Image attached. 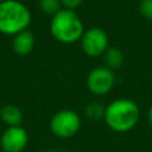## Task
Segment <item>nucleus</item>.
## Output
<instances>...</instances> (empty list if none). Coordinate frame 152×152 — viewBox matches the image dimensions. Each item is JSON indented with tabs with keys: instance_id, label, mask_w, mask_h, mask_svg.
I'll list each match as a JSON object with an SVG mask.
<instances>
[{
	"instance_id": "obj_1",
	"label": "nucleus",
	"mask_w": 152,
	"mask_h": 152,
	"mask_svg": "<svg viewBox=\"0 0 152 152\" xmlns=\"http://www.w3.org/2000/svg\"><path fill=\"white\" fill-rule=\"evenodd\" d=\"M140 118L138 104L126 97L116 99L106 106L104 122L116 133H126L135 127Z\"/></svg>"
},
{
	"instance_id": "obj_2",
	"label": "nucleus",
	"mask_w": 152,
	"mask_h": 152,
	"mask_svg": "<svg viewBox=\"0 0 152 152\" xmlns=\"http://www.w3.org/2000/svg\"><path fill=\"white\" fill-rule=\"evenodd\" d=\"M84 31L83 23L75 11L62 8L51 18L50 33L59 43L74 44L81 39Z\"/></svg>"
},
{
	"instance_id": "obj_3",
	"label": "nucleus",
	"mask_w": 152,
	"mask_h": 152,
	"mask_svg": "<svg viewBox=\"0 0 152 152\" xmlns=\"http://www.w3.org/2000/svg\"><path fill=\"white\" fill-rule=\"evenodd\" d=\"M31 12L26 5L18 0H4L0 2V32L15 36L27 30L31 24Z\"/></svg>"
},
{
	"instance_id": "obj_4",
	"label": "nucleus",
	"mask_w": 152,
	"mask_h": 152,
	"mask_svg": "<svg viewBox=\"0 0 152 152\" xmlns=\"http://www.w3.org/2000/svg\"><path fill=\"white\" fill-rule=\"evenodd\" d=\"M81 127V118L72 109H61L50 120L51 132L61 139L74 137Z\"/></svg>"
},
{
	"instance_id": "obj_5",
	"label": "nucleus",
	"mask_w": 152,
	"mask_h": 152,
	"mask_svg": "<svg viewBox=\"0 0 152 152\" xmlns=\"http://www.w3.org/2000/svg\"><path fill=\"white\" fill-rule=\"evenodd\" d=\"M87 88L88 90L96 96H102L108 94L115 84L114 71L109 68L102 65L93 68L87 76Z\"/></svg>"
},
{
	"instance_id": "obj_6",
	"label": "nucleus",
	"mask_w": 152,
	"mask_h": 152,
	"mask_svg": "<svg viewBox=\"0 0 152 152\" xmlns=\"http://www.w3.org/2000/svg\"><path fill=\"white\" fill-rule=\"evenodd\" d=\"M82 51L89 57L103 56L108 49L109 39L104 30L101 27H90L86 30L80 39Z\"/></svg>"
},
{
	"instance_id": "obj_7",
	"label": "nucleus",
	"mask_w": 152,
	"mask_h": 152,
	"mask_svg": "<svg viewBox=\"0 0 152 152\" xmlns=\"http://www.w3.org/2000/svg\"><path fill=\"white\" fill-rule=\"evenodd\" d=\"M28 141L27 132L21 126L8 127L0 138V146L5 152H21Z\"/></svg>"
},
{
	"instance_id": "obj_8",
	"label": "nucleus",
	"mask_w": 152,
	"mask_h": 152,
	"mask_svg": "<svg viewBox=\"0 0 152 152\" xmlns=\"http://www.w3.org/2000/svg\"><path fill=\"white\" fill-rule=\"evenodd\" d=\"M34 48V36L31 31L25 30L13 36L12 49L19 56H27Z\"/></svg>"
},
{
	"instance_id": "obj_9",
	"label": "nucleus",
	"mask_w": 152,
	"mask_h": 152,
	"mask_svg": "<svg viewBox=\"0 0 152 152\" xmlns=\"http://www.w3.org/2000/svg\"><path fill=\"white\" fill-rule=\"evenodd\" d=\"M0 116H1V120L8 127L20 126V124L23 121V113L19 109V107H17L14 104H7V106L2 107V109L0 112Z\"/></svg>"
},
{
	"instance_id": "obj_10",
	"label": "nucleus",
	"mask_w": 152,
	"mask_h": 152,
	"mask_svg": "<svg viewBox=\"0 0 152 152\" xmlns=\"http://www.w3.org/2000/svg\"><path fill=\"white\" fill-rule=\"evenodd\" d=\"M103 61H104V66L109 68L110 70H115V69H119L122 63H124V55H122V51L116 48V46H112V48H108L106 50V52L103 53Z\"/></svg>"
},
{
	"instance_id": "obj_11",
	"label": "nucleus",
	"mask_w": 152,
	"mask_h": 152,
	"mask_svg": "<svg viewBox=\"0 0 152 152\" xmlns=\"http://www.w3.org/2000/svg\"><path fill=\"white\" fill-rule=\"evenodd\" d=\"M104 110L106 107L100 102H90L84 107V115L88 120L99 121L104 118Z\"/></svg>"
},
{
	"instance_id": "obj_12",
	"label": "nucleus",
	"mask_w": 152,
	"mask_h": 152,
	"mask_svg": "<svg viewBox=\"0 0 152 152\" xmlns=\"http://www.w3.org/2000/svg\"><path fill=\"white\" fill-rule=\"evenodd\" d=\"M38 5L40 11L49 15H55L58 11L62 10L61 0H39Z\"/></svg>"
},
{
	"instance_id": "obj_13",
	"label": "nucleus",
	"mask_w": 152,
	"mask_h": 152,
	"mask_svg": "<svg viewBox=\"0 0 152 152\" xmlns=\"http://www.w3.org/2000/svg\"><path fill=\"white\" fill-rule=\"evenodd\" d=\"M139 12L144 18L152 20V0H140Z\"/></svg>"
},
{
	"instance_id": "obj_14",
	"label": "nucleus",
	"mask_w": 152,
	"mask_h": 152,
	"mask_svg": "<svg viewBox=\"0 0 152 152\" xmlns=\"http://www.w3.org/2000/svg\"><path fill=\"white\" fill-rule=\"evenodd\" d=\"M83 1H84V0H61V4H62V6H63V8L74 11V10L77 8Z\"/></svg>"
},
{
	"instance_id": "obj_15",
	"label": "nucleus",
	"mask_w": 152,
	"mask_h": 152,
	"mask_svg": "<svg viewBox=\"0 0 152 152\" xmlns=\"http://www.w3.org/2000/svg\"><path fill=\"white\" fill-rule=\"evenodd\" d=\"M147 116H148V121H150V124H151V126H152V106H151L150 109H148V114H147Z\"/></svg>"
},
{
	"instance_id": "obj_16",
	"label": "nucleus",
	"mask_w": 152,
	"mask_h": 152,
	"mask_svg": "<svg viewBox=\"0 0 152 152\" xmlns=\"http://www.w3.org/2000/svg\"><path fill=\"white\" fill-rule=\"evenodd\" d=\"M49 152H59V151H49Z\"/></svg>"
},
{
	"instance_id": "obj_17",
	"label": "nucleus",
	"mask_w": 152,
	"mask_h": 152,
	"mask_svg": "<svg viewBox=\"0 0 152 152\" xmlns=\"http://www.w3.org/2000/svg\"><path fill=\"white\" fill-rule=\"evenodd\" d=\"M2 1H4V0H0V2H2Z\"/></svg>"
}]
</instances>
